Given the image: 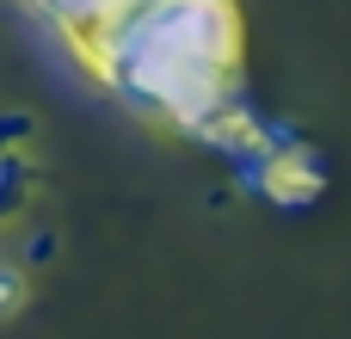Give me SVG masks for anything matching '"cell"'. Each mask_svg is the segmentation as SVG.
Listing matches in <instances>:
<instances>
[{"instance_id": "6da1fadb", "label": "cell", "mask_w": 351, "mask_h": 339, "mask_svg": "<svg viewBox=\"0 0 351 339\" xmlns=\"http://www.w3.org/2000/svg\"><path fill=\"white\" fill-rule=\"evenodd\" d=\"M31 198V154L25 148H0V216H12Z\"/></svg>"}, {"instance_id": "7a4b0ae2", "label": "cell", "mask_w": 351, "mask_h": 339, "mask_svg": "<svg viewBox=\"0 0 351 339\" xmlns=\"http://www.w3.org/2000/svg\"><path fill=\"white\" fill-rule=\"evenodd\" d=\"M19 309H25V272L12 259H0V321L19 315Z\"/></svg>"}, {"instance_id": "3957f363", "label": "cell", "mask_w": 351, "mask_h": 339, "mask_svg": "<svg viewBox=\"0 0 351 339\" xmlns=\"http://www.w3.org/2000/svg\"><path fill=\"white\" fill-rule=\"evenodd\" d=\"M31 130H37V117H31V111H19V105H12V111H0V148H25V142H31Z\"/></svg>"}, {"instance_id": "277c9868", "label": "cell", "mask_w": 351, "mask_h": 339, "mask_svg": "<svg viewBox=\"0 0 351 339\" xmlns=\"http://www.w3.org/2000/svg\"><path fill=\"white\" fill-rule=\"evenodd\" d=\"M25 253H31V266H43V259L56 253V235H31V247H25Z\"/></svg>"}]
</instances>
